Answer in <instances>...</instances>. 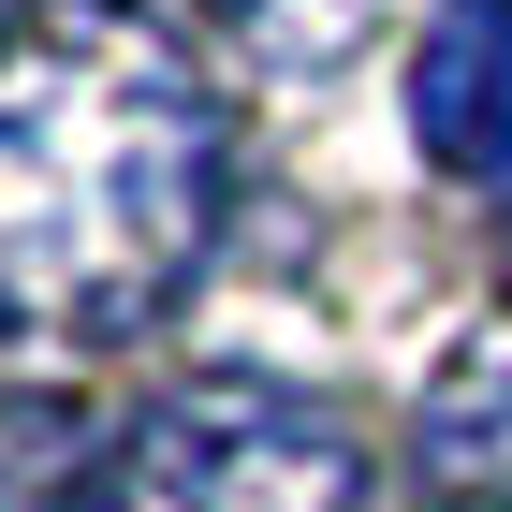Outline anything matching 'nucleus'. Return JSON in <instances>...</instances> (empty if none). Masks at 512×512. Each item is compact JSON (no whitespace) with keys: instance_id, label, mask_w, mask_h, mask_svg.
Here are the masks:
<instances>
[{"instance_id":"nucleus-1","label":"nucleus","mask_w":512,"mask_h":512,"mask_svg":"<svg viewBox=\"0 0 512 512\" xmlns=\"http://www.w3.org/2000/svg\"><path fill=\"white\" fill-rule=\"evenodd\" d=\"M235 132L191 44L132 0H59L0 44V322L118 352L220 249Z\"/></svg>"},{"instance_id":"nucleus-2","label":"nucleus","mask_w":512,"mask_h":512,"mask_svg":"<svg viewBox=\"0 0 512 512\" xmlns=\"http://www.w3.org/2000/svg\"><path fill=\"white\" fill-rule=\"evenodd\" d=\"M103 512H366V454L322 395L220 366V381H176L118 439Z\"/></svg>"},{"instance_id":"nucleus-3","label":"nucleus","mask_w":512,"mask_h":512,"mask_svg":"<svg viewBox=\"0 0 512 512\" xmlns=\"http://www.w3.org/2000/svg\"><path fill=\"white\" fill-rule=\"evenodd\" d=\"M410 147L439 176H512V0H439L410 59Z\"/></svg>"},{"instance_id":"nucleus-4","label":"nucleus","mask_w":512,"mask_h":512,"mask_svg":"<svg viewBox=\"0 0 512 512\" xmlns=\"http://www.w3.org/2000/svg\"><path fill=\"white\" fill-rule=\"evenodd\" d=\"M205 15H220V44H235L249 74L322 88L337 59H366V44H381V15H395V0H205Z\"/></svg>"}]
</instances>
